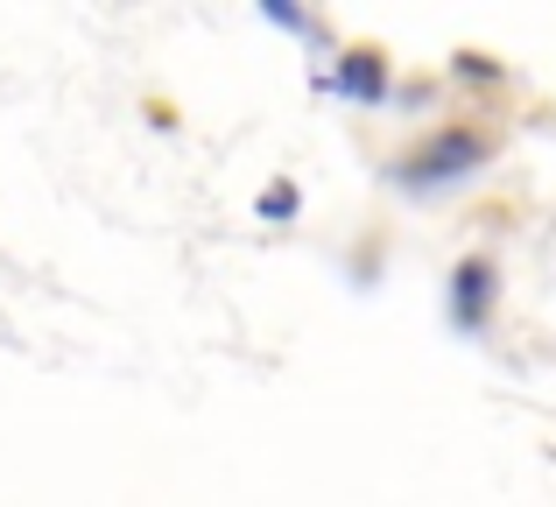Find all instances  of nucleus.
<instances>
[{"label": "nucleus", "mask_w": 556, "mask_h": 507, "mask_svg": "<svg viewBox=\"0 0 556 507\" xmlns=\"http://www.w3.org/2000/svg\"><path fill=\"white\" fill-rule=\"evenodd\" d=\"M261 22H275V28H289V36H303L311 42L317 36V14H303L296 0H261Z\"/></svg>", "instance_id": "6"}, {"label": "nucleus", "mask_w": 556, "mask_h": 507, "mask_svg": "<svg viewBox=\"0 0 556 507\" xmlns=\"http://www.w3.org/2000/svg\"><path fill=\"white\" fill-rule=\"evenodd\" d=\"M303 212V191H296V177H268L261 183V198H254V219H268V226H289Z\"/></svg>", "instance_id": "5"}, {"label": "nucleus", "mask_w": 556, "mask_h": 507, "mask_svg": "<svg viewBox=\"0 0 556 507\" xmlns=\"http://www.w3.org/2000/svg\"><path fill=\"white\" fill-rule=\"evenodd\" d=\"M493 155H501V127L472 121V113H451V121H437L422 141H408L402 155H388L380 177H388L394 191H408V198H437V191H451V183L479 177Z\"/></svg>", "instance_id": "1"}, {"label": "nucleus", "mask_w": 556, "mask_h": 507, "mask_svg": "<svg viewBox=\"0 0 556 507\" xmlns=\"http://www.w3.org/2000/svg\"><path fill=\"white\" fill-rule=\"evenodd\" d=\"M345 275H353L359 289H374V275H380V248H359L353 261H345Z\"/></svg>", "instance_id": "8"}, {"label": "nucleus", "mask_w": 556, "mask_h": 507, "mask_svg": "<svg viewBox=\"0 0 556 507\" xmlns=\"http://www.w3.org/2000/svg\"><path fill=\"white\" fill-rule=\"evenodd\" d=\"M141 113H149V127H155V135H177V127H184V113L169 106L163 92H155V99H149V106H141Z\"/></svg>", "instance_id": "7"}, {"label": "nucleus", "mask_w": 556, "mask_h": 507, "mask_svg": "<svg viewBox=\"0 0 556 507\" xmlns=\"http://www.w3.org/2000/svg\"><path fill=\"white\" fill-rule=\"evenodd\" d=\"M493 310H501V254H493V248L458 254V261H451V275H444V317H451V331H458V339H486Z\"/></svg>", "instance_id": "2"}, {"label": "nucleus", "mask_w": 556, "mask_h": 507, "mask_svg": "<svg viewBox=\"0 0 556 507\" xmlns=\"http://www.w3.org/2000/svg\"><path fill=\"white\" fill-rule=\"evenodd\" d=\"M444 78H451V85H507V64H501L493 50H451Z\"/></svg>", "instance_id": "4"}, {"label": "nucleus", "mask_w": 556, "mask_h": 507, "mask_svg": "<svg viewBox=\"0 0 556 507\" xmlns=\"http://www.w3.org/2000/svg\"><path fill=\"white\" fill-rule=\"evenodd\" d=\"M311 85L317 92H339L345 106H394V56L380 50V42H339V56H331L325 71H311Z\"/></svg>", "instance_id": "3"}]
</instances>
